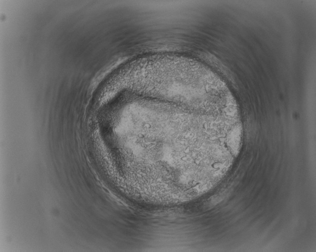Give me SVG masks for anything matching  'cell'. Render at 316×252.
Listing matches in <instances>:
<instances>
[{"mask_svg":"<svg viewBox=\"0 0 316 252\" xmlns=\"http://www.w3.org/2000/svg\"><path fill=\"white\" fill-rule=\"evenodd\" d=\"M134 167L156 181L196 187L222 176L233 136L210 116L190 110L141 118Z\"/></svg>","mask_w":316,"mask_h":252,"instance_id":"6da1fadb","label":"cell"}]
</instances>
